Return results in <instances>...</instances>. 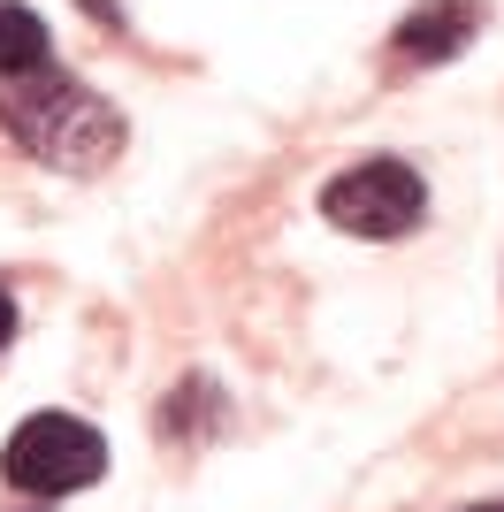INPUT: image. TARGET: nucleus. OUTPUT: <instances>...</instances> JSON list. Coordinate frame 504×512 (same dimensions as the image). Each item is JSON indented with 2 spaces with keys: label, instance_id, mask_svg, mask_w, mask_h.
I'll return each mask as SVG.
<instances>
[{
  "label": "nucleus",
  "instance_id": "nucleus-2",
  "mask_svg": "<svg viewBox=\"0 0 504 512\" xmlns=\"http://www.w3.org/2000/svg\"><path fill=\"white\" fill-rule=\"evenodd\" d=\"M0 474L31 497H77L107 474V436L77 413H31L0 451Z\"/></svg>",
  "mask_w": 504,
  "mask_h": 512
},
{
  "label": "nucleus",
  "instance_id": "nucleus-5",
  "mask_svg": "<svg viewBox=\"0 0 504 512\" xmlns=\"http://www.w3.org/2000/svg\"><path fill=\"white\" fill-rule=\"evenodd\" d=\"M31 69H46V23L0 0V77H31Z\"/></svg>",
  "mask_w": 504,
  "mask_h": 512
},
{
  "label": "nucleus",
  "instance_id": "nucleus-1",
  "mask_svg": "<svg viewBox=\"0 0 504 512\" xmlns=\"http://www.w3.org/2000/svg\"><path fill=\"white\" fill-rule=\"evenodd\" d=\"M0 130L16 138L31 161H54V169H107L123 153V123L100 92H84L77 77H54V69H31V77H0Z\"/></svg>",
  "mask_w": 504,
  "mask_h": 512
},
{
  "label": "nucleus",
  "instance_id": "nucleus-7",
  "mask_svg": "<svg viewBox=\"0 0 504 512\" xmlns=\"http://www.w3.org/2000/svg\"><path fill=\"white\" fill-rule=\"evenodd\" d=\"M8 329H16V306H8V291H0V344H8Z\"/></svg>",
  "mask_w": 504,
  "mask_h": 512
},
{
  "label": "nucleus",
  "instance_id": "nucleus-6",
  "mask_svg": "<svg viewBox=\"0 0 504 512\" xmlns=\"http://www.w3.org/2000/svg\"><path fill=\"white\" fill-rule=\"evenodd\" d=\"M77 8H84L92 23H115V16H123V0H77Z\"/></svg>",
  "mask_w": 504,
  "mask_h": 512
},
{
  "label": "nucleus",
  "instance_id": "nucleus-8",
  "mask_svg": "<svg viewBox=\"0 0 504 512\" xmlns=\"http://www.w3.org/2000/svg\"><path fill=\"white\" fill-rule=\"evenodd\" d=\"M466 512H504V505H466Z\"/></svg>",
  "mask_w": 504,
  "mask_h": 512
},
{
  "label": "nucleus",
  "instance_id": "nucleus-3",
  "mask_svg": "<svg viewBox=\"0 0 504 512\" xmlns=\"http://www.w3.org/2000/svg\"><path fill=\"white\" fill-rule=\"evenodd\" d=\"M321 214L352 237H405L428 214V184L405 161H390V153L382 161H352V169H336L321 184Z\"/></svg>",
  "mask_w": 504,
  "mask_h": 512
},
{
  "label": "nucleus",
  "instance_id": "nucleus-4",
  "mask_svg": "<svg viewBox=\"0 0 504 512\" xmlns=\"http://www.w3.org/2000/svg\"><path fill=\"white\" fill-rule=\"evenodd\" d=\"M474 23H482V0H420L390 39V69H436L451 54H466Z\"/></svg>",
  "mask_w": 504,
  "mask_h": 512
}]
</instances>
